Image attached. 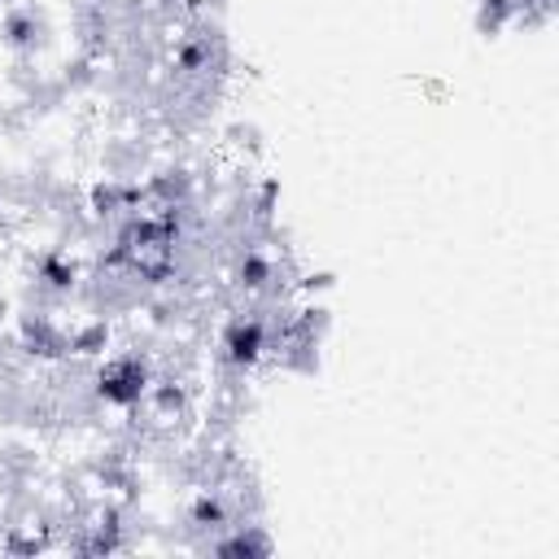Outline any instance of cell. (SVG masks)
<instances>
[{
    "label": "cell",
    "instance_id": "1",
    "mask_svg": "<svg viewBox=\"0 0 559 559\" xmlns=\"http://www.w3.org/2000/svg\"><path fill=\"white\" fill-rule=\"evenodd\" d=\"M148 384H153L148 380V362L140 354H118V358H109L96 371V393L109 406H135V402H144Z\"/></svg>",
    "mask_w": 559,
    "mask_h": 559
}]
</instances>
